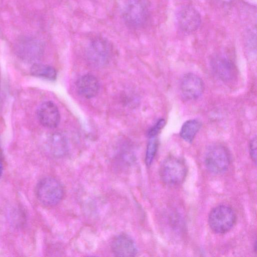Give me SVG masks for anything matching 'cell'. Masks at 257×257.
Listing matches in <instances>:
<instances>
[{
	"mask_svg": "<svg viewBox=\"0 0 257 257\" xmlns=\"http://www.w3.org/2000/svg\"><path fill=\"white\" fill-rule=\"evenodd\" d=\"M111 249L116 256H134L138 252L133 239L125 233L119 234L113 238L111 243Z\"/></svg>",
	"mask_w": 257,
	"mask_h": 257,
	"instance_id": "8",
	"label": "cell"
},
{
	"mask_svg": "<svg viewBox=\"0 0 257 257\" xmlns=\"http://www.w3.org/2000/svg\"><path fill=\"white\" fill-rule=\"evenodd\" d=\"M180 90L183 96L187 100H194L199 97L204 90L202 79L193 73H187L182 77Z\"/></svg>",
	"mask_w": 257,
	"mask_h": 257,
	"instance_id": "7",
	"label": "cell"
},
{
	"mask_svg": "<svg viewBox=\"0 0 257 257\" xmlns=\"http://www.w3.org/2000/svg\"><path fill=\"white\" fill-rule=\"evenodd\" d=\"M36 196L39 202L46 207L58 204L64 196V189L61 183L52 177L42 178L37 184Z\"/></svg>",
	"mask_w": 257,
	"mask_h": 257,
	"instance_id": "1",
	"label": "cell"
},
{
	"mask_svg": "<svg viewBox=\"0 0 257 257\" xmlns=\"http://www.w3.org/2000/svg\"><path fill=\"white\" fill-rule=\"evenodd\" d=\"M204 162L206 168L210 172L220 174L228 169L230 163V156L226 147L221 145H215L207 151Z\"/></svg>",
	"mask_w": 257,
	"mask_h": 257,
	"instance_id": "4",
	"label": "cell"
},
{
	"mask_svg": "<svg viewBox=\"0 0 257 257\" xmlns=\"http://www.w3.org/2000/svg\"><path fill=\"white\" fill-rule=\"evenodd\" d=\"M110 53L109 45L102 38L92 40L88 46L87 54L88 59L97 65H103L107 62Z\"/></svg>",
	"mask_w": 257,
	"mask_h": 257,
	"instance_id": "9",
	"label": "cell"
},
{
	"mask_svg": "<svg viewBox=\"0 0 257 257\" xmlns=\"http://www.w3.org/2000/svg\"><path fill=\"white\" fill-rule=\"evenodd\" d=\"M165 124L164 119H160L156 123L152 126L148 132V136L150 138L156 137Z\"/></svg>",
	"mask_w": 257,
	"mask_h": 257,
	"instance_id": "17",
	"label": "cell"
},
{
	"mask_svg": "<svg viewBox=\"0 0 257 257\" xmlns=\"http://www.w3.org/2000/svg\"><path fill=\"white\" fill-rule=\"evenodd\" d=\"M37 116L40 122L48 128L56 127L60 119L57 106L50 101H45L40 105L37 110Z\"/></svg>",
	"mask_w": 257,
	"mask_h": 257,
	"instance_id": "10",
	"label": "cell"
},
{
	"mask_svg": "<svg viewBox=\"0 0 257 257\" xmlns=\"http://www.w3.org/2000/svg\"><path fill=\"white\" fill-rule=\"evenodd\" d=\"M211 63L214 72L223 81L229 82L236 77L237 70L230 59L224 57H217L213 59Z\"/></svg>",
	"mask_w": 257,
	"mask_h": 257,
	"instance_id": "11",
	"label": "cell"
},
{
	"mask_svg": "<svg viewBox=\"0 0 257 257\" xmlns=\"http://www.w3.org/2000/svg\"><path fill=\"white\" fill-rule=\"evenodd\" d=\"M176 21L178 28L183 32L192 33L200 26L201 17L199 12L189 6H183L176 12Z\"/></svg>",
	"mask_w": 257,
	"mask_h": 257,
	"instance_id": "6",
	"label": "cell"
},
{
	"mask_svg": "<svg viewBox=\"0 0 257 257\" xmlns=\"http://www.w3.org/2000/svg\"><path fill=\"white\" fill-rule=\"evenodd\" d=\"M4 170V165L3 162V160L1 157V155L0 154V178L1 176H2Z\"/></svg>",
	"mask_w": 257,
	"mask_h": 257,
	"instance_id": "19",
	"label": "cell"
},
{
	"mask_svg": "<svg viewBox=\"0 0 257 257\" xmlns=\"http://www.w3.org/2000/svg\"><path fill=\"white\" fill-rule=\"evenodd\" d=\"M76 89L82 96L91 98L96 96L99 91V82L94 76L89 74H85L78 79Z\"/></svg>",
	"mask_w": 257,
	"mask_h": 257,
	"instance_id": "13",
	"label": "cell"
},
{
	"mask_svg": "<svg viewBox=\"0 0 257 257\" xmlns=\"http://www.w3.org/2000/svg\"><path fill=\"white\" fill-rule=\"evenodd\" d=\"M188 169L185 161L175 156L166 158L161 163L159 175L162 182L169 186L180 185L185 180Z\"/></svg>",
	"mask_w": 257,
	"mask_h": 257,
	"instance_id": "2",
	"label": "cell"
},
{
	"mask_svg": "<svg viewBox=\"0 0 257 257\" xmlns=\"http://www.w3.org/2000/svg\"><path fill=\"white\" fill-rule=\"evenodd\" d=\"M236 214L231 207L225 204L215 206L210 211L208 223L211 229L217 234L230 230L235 224Z\"/></svg>",
	"mask_w": 257,
	"mask_h": 257,
	"instance_id": "3",
	"label": "cell"
},
{
	"mask_svg": "<svg viewBox=\"0 0 257 257\" xmlns=\"http://www.w3.org/2000/svg\"><path fill=\"white\" fill-rule=\"evenodd\" d=\"M30 72L34 76L50 80L55 79L57 75L56 71L53 67L40 63L33 64L31 67Z\"/></svg>",
	"mask_w": 257,
	"mask_h": 257,
	"instance_id": "15",
	"label": "cell"
},
{
	"mask_svg": "<svg viewBox=\"0 0 257 257\" xmlns=\"http://www.w3.org/2000/svg\"><path fill=\"white\" fill-rule=\"evenodd\" d=\"M158 147V141L156 137L150 138L147 145L145 155V162L147 166H150L153 161Z\"/></svg>",
	"mask_w": 257,
	"mask_h": 257,
	"instance_id": "16",
	"label": "cell"
},
{
	"mask_svg": "<svg viewBox=\"0 0 257 257\" xmlns=\"http://www.w3.org/2000/svg\"><path fill=\"white\" fill-rule=\"evenodd\" d=\"M126 24L132 28H139L144 25L148 18V10L142 0H128L123 12Z\"/></svg>",
	"mask_w": 257,
	"mask_h": 257,
	"instance_id": "5",
	"label": "cell"
},
{
	"mask_svg": "<svg viewBox=\"0 0 257 257\" xmlns=\"http://www.w3.org/2000/svg\"><path fill=\"white\" fill-rule=\"evenodd\" d=\"M201 126L200 121L197 119L187 120L181 127L180 135L184 141L191 143L200 130Z\"/></svg>",
	"mask_w": 257,
	"mask_h": 257,
	"instance_id": "14",
	"label": "cell"
},
{
	"mask_svg": "<svg viewBox=\"0 0 257 257\" xmlns=\"http://www.w3.org/2000/svg\"><path fill=\"white\" fill-rule=\"evenodd\" d=\"M249 154L252 161L256 164V137L252 139L249 143Z\"/></svg>",
	"mask_w": 257,
	"mask_h": 257,
	"instance_id": "18",
	"label": "cell"
},
{
	"mask_svg": "<svg viewBox=\"0 0 257 257\" xmlns=\"http://www.w3.org/2000/svg\"><path fill=\"white\" fill-rule=\"evenodd\" d=\"M45 147L51 156L58 158L64 156L68 150L66 138L59 133H54L48 136L45 141Z\"/></svg>",
	"mask_w": 257,
	"mask_h": 257,
	"instance_id": "12",
	"label": "cell"
}]
</instances>
